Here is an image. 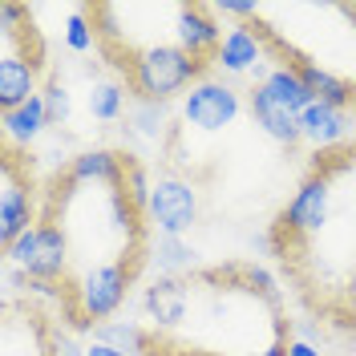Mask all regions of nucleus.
Segmentation results:
<instances>
[{"mask_svg":"<svg viewBox=\"0 0 356 356\" xmlns=\"http://www.w3.org/2000/svg\"><path fill=\"white\" fill-rule=\"evenodd\" d=\"M207 61H199L195 53H186L175 41H150L142 49H126V86H130L134 102H170L182 97L199 77H207Z\"/></svg>","mask_w":356,"mask_h":356,"instance_id":"obj_1","label":"nucleus"},{"mask_svg":"<svg viewBox=\"0 0 356 356\" xmlns=\"http://www.w3.org/2000/svg\"><path fill=\"white\" fill-rule=\"evenodd\" d=\"M239 113H243V93L231 81L215 77V73L199 77L195 86L178 97V122L186 130H199V134L227 130V126L239 122Z\"/></svg>","mask_w":356,"mask_h":356,"instance_id":"obj_2","label":"nucleus"},{"mask_svg":"<svg viewBox=\"0 0 356 356\" xmlns=\"http://www.w3.org/2000/svg\"><path fill=\"white\" fill-rule=\"evenodd\" d=\"M134 284L130 264H89L73 288V316L77 324H106L110 316H118V308L126 304Z\"/></svg>","mask_w":356,"mask_h":356,"instance_id":"obj_3","label":"nucleus"},{"mask_svg":"<svg viewBox=\"0 0 356 356\" xmlns=\"http://www.w3.org/2000/svg\"><path fill=\"white\" fill-rule=\"evenodd\" d=\"M4 255H8V264L17 267L24 280L53 284V280L65 275V267H69V235L57 222H37L13 247H4Z\"/></svg>","mask_w":356,"mask_h":356,"instance_id":"obj_4","label":"nucleus"},{"mask_svg":"<svg viewBox=\"0 0 356 356\" xmlns=\"http://www.w3.org/2000/svg\"><path fill=\"white\" fill-rule=\"evenodd\" d=\"M0 21H4L0 29V113H4L41 93V61H33L29 53V33H17L4 13Z\"/></svg>","mask_w":356,"mask_h":356,"instance_id":"obj_5","label":"nucleus"},{"mask_svg":"<svg viewBox=\"0 0 356 356\" xmlns=\"http://www.w3.org/2000/svg\"><path fill=\"white\" fill-rule=\"evenodd\" d=\"M146 219H150V227L158 235H186L199 222V191H195V182H186L175 170L158 175L154 186H150Z\"/></svg>","mask_w":356,"mask_h":356,"instance_id":"obj_6","label":"nucleus"},{"mask_svg":"<svg viewBox=\"0 0 356 356\" xmlns=\"http://www.w3.org/2000/svg\"><path fill=\"white\" fill-rule=\"evenodd\" d=\"M264 53H275V49H271V41H267V33L259 29V24H255V21L231 24V29L222 33L219 53L211 57V69H219V73H227V77L259 73ZM259 77H264V73H259Z\"/></svg>","mask_w":356,"mask_h":356,"instance_id":"obj_7","label":"nucleus"},{"mask_svg":"<svg viewBox=\"0 0 356 356\" xmlns=\"http://www.w3.org/2000/svg\"><path fill=\"white\" fill-rule=\"evenodd\" d=\"M142 312L154 324V336L182 328L191 316V280L186 275H154L142 291Z\"/></svg>","mask_w":356,"mask_h":356,"instance_id":"obj_8","label":"nucleus"},{"mask_svg":"<svg viewBox=\"0 0 356 356\" xmlns=\"http://www.w3.org/2000/svg\"><path fill=\"white\" fill-rule=\"evenodd\" d=\"M33 222V191H29V178H21L17 158H4V186H0V243L13 247Z\"/></svg>","mask_w":356,"mask_h":356,"instance_id":"obj_9","label":"nucleus"},{"mask_svg":"<svg viewBox=\"0 0 356 356\" xmlns=\"http://www.w3.org/2000/svg\"><path fill=\"white\" fill-rule=\"evenodd\" d=\"M328 215H332V182L324 175H312L291 195L288 211H284V231H291V235H316L328 222Z\"/></svg>","mask_w":356,"mask_h":356,"instance_id":"obj_10","label":"nucleus"},{"mask_svg":"<svg viewBox=\"0 0 356 356\" xmlns=\"http://www.w3.org/2000/svg\"><path fill=\"white\" fill-rule=\"evenodd\" d=\"M175 44L211 65L222 44V24L211 13V4H175Z\"/></svg>","mask_w":356,"mask_h":356,"instance_id":"obj_11","label":"nucleus"},{"mask_svg":"<svg viewBox=\"0 0 356 356\" xmlns=\"http://www.w3.org/2000/svg\"><path fill=\"white\" fill-rule=\"evenodd\" d=\"M126 166L130 158H122L118 150H81V154L69 158L65 166V182L69 186H110V182H122L126 178Z\"/></svg>","mask_w":356,"mask_h":356,"instance_id":"obj_12","label":"nucleus"},{"mask_svg":"<svg viewBox=\"0 0 356 356\" xmlns=\"http://www.w3.org/2000/svg\"><path fill=\"white\" fill-rule=\"evenodd\" d=\"M300 134L312 150H332L348 142V110L328 106V102H312L300 118Z\"/></svg>","mask_w":356,"mask_h":356,"instance_id":"obj_13","label":"nucleus"},{"mask_svg":"<svg viewBox=\"0 0 356 356\" xmlns=\"http://www.w3.org/2000/svg\"><path fill=\"white\" fill-rule=\"evenodd\" d=\"M247 110H251V122H255L275 146H296V142H304V134H300V118L288 113V110H280L275 102H267L255 86L247 89Z\"/></svg>","mask_w":356,"mask_h":356,"instance_id":"obj_14","label":"nucleus"},{"mask_svg":"<svg viewBox=\"0 0 356 356\" xmlns=\"http://www.w3.org/2000/svg\"><path fill=\"white\" fill-rule=\"evenodd\" d=\"M0 126H4V142H8V146H29V142H37V138L53 126L49 106H44V93L29 97L17 110H4L0 113Z\"/></svg>","mask_w":356,"mask_h":356,"instance_id":"obj_15","label":"nucleus"},{"mask_svg":"<svg viewBox=\"0 0 356 356\" xmlns=\"http://www.w3.org/2000/svg\"><path fill=\"white\" fill-rule=\"evenodd\" d=\"M86 110L93 122H122L130 113V86H122L118 77H97L86 89Z\"/></svg>","mask_w":356,"mask_h":356,"instance_id":"obj_16","label":"nucleus"},{"mask_svg":"<svg viewBox=\"0 0 356 356\" xmlns=\"http://www.w3.org/2000/svg\"><path fill=\"white\" fill-rule=\"evenodd\" d=\"M296 69H300V77H304V86L312 89L316 102H328V106H340V110H348L356 102V86L344 73H332V69L320 65H296Z\"/></svg>","mask_w":356,"mask_h":356,"instance_id":"obj_17","label":"nucleus"},{"mask_svg":"<svg viewBox=\"0 0 356 356\" xmlns=\"http://www.w3.org/2000/svg\"><path fill=\"white\" fill-rule=\"evenodd\" d=\"M93 340H102L110 348H122V353H130V356H146L154 348V336L146 332L138 320H106V324L93 328Z\"/></svg>","mask_w":356,"mask_h":356,"instance_id":"obj_18","label":"nucleus"},{"mask_svg":"<svg viewBox=\"0 0 356 356\" xmlns=\"http://www.w3.org/2000/svg\"><path fill=\"white\" fill-rule=\"evenodd\" d=\"M122 130H126V138L158 142L162 134L170 130V106H166V102H134Z\"/></svg>","mask_w":356,"mask_h":356,"instance_id":"obj_19","label":"nucleus"},{"mask_svg":"<svg viewBox=\"0 0 356 356\" xmlns=\"http://www.w3.org/2000/svg\"><path fill=\"white\" fill-rule=\"evenodd\" d=\"M195 247L186 243V235H158L150 247V259H154L158 275H186L195 267Z\"/></svg>","mask_w":356,"mask_h":356,"instance_id":"obj_20","label":"nucleus"},{"mask_svg":"<svg viewBox=\"0 0 356 356\" xmlns=\"http://www.w3.org/2000/svg\"><path fill=\"white\" fill-rule=\"evenodd\" d=\"M97 29H93V8L86 4H73L69 8V21L61 29V41H65L69 53H93V44H97Z\"/></svg>","mask_w":356,"mask_h":356,"instance_id":"obj_21","label":"nucleus"},{"mask_svg":"<svg viewBox=\"0 0 356 356\" xmlns=\"http://www.w3.org/2000/svg\"><path fill=\"white\" fill-rule=\"evenodd\" d=\"M41 93H44V106H49V118H53V126H65L69 113H73V93H69L61 81H49Z\"/></svg>","mask_w":356,"mask_h":356,"instance_id":"obj_22","label":"nucleus"},{"mask_svg":"<svg viewBox=\"0 0 356 356\" xmlns=\"http://www.w3.org/2000/svg\"><path fill=\"white\" fill-rule=\"evenodd\" d=\"M288 356H324V353H320V344H312V340H300V336H291V340H288Z\"/></svg>","mask_w":356,"mask_h":356,"instance_id":"obj_23","label":"nucleus"},{"mask_svg":"<svg viewBox=\"0 0 356 356\" xmlns=\"http://www.w3.org/2000/svg\"><path fill=\"white\" fill-rule=\"evenodd\" d=\"M86 356H130V353L110 348V344H102V340H86Z\"/></svg>","mask_w":356,"mask_h":356,"instance_id":"obj_24","label":"nucleus"},{"mask_svg":"<svg viewBox=\"0 0 356 356\" xmlns=\"http://www.w3.org/2000/svg\"><path fill=\"white\" fill-rule=\"evenodd\" d=\"M243 356H288V340H271V344L255 348V353H243Z\"/></svg>","mask_w":356,"mask_h":356,"instance_id":"obj_25","label":"nucleus"},{"mask_svg":"<svg viewBox=\"0 0 356 356\" xmlns=\"http://www.w3.org/2000/svg\"><path fill=\"white\" fill-rule=\"evenodd\" d=\"M348 158H353V162H356V142H353V146H348Z\"/></svg>","mask_w":356,"mask_h":356,"instance_id":"obj_26","label":"nucleus"}]
</instances>
